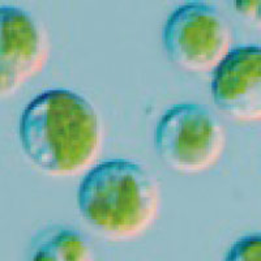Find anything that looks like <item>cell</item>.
<instances>
[{
	"label": "cell",
	"instance_id": "5",
	"mask_svg": "<svg viewBox=\"0 0 261 261\" xmlns=\"http://www.w3.org/2000/svg\"><path fill=\"white\" fill-rule=\"evenodd\" d=\"M48 54L47 34L36 18L18 7H0V97L37 76Z\"/></svg>",
	"mask_w": 261,
	"mask_h": 261
},
{
	"label": "cell",
	"instance_id": "2",
	"mask_svg": "<svg viewBox=\"0 0 261 261\" xmlns=\"http://www.w3.org/2000/svg\"><path fill=\"white\" fill-rule=\"evenodd\" d=\"M157 180L140 163L105 161L86 172L77 190V206L88 225L111 241L145 234L160 211Z\"/></svg>",
	"mask_w": 261,
	"mask_h": 261
},
{
	"label": "cell",
	"instance_id": "7",
	"mask_svg": "<svg viewBox=\"0 0 261 261\" xmlns=\"http://www.w3.org/2000/svg\"><path fill=\"white\" fill-rule=\"evenodd\" d=\"M30 261H95L92 243L81 231L55 226L37 237Z\"/></svg>",
	"mask_w": 261,
	"mask_h": 261
},
{
	"label": "cell",
	"instance_id": "8",
	"mask_svg": "<svg viewBox=\"0 0 261 261\" xmlns=\"http://www.w3.org/2000/svg\"><path fill=\"white\" fill-rule=\"evenodd\" d=\"M223 261H261V238L258 234L239 238L230 248Z\"/></svg>",
	"mask_w": 261,
	"mask_h": 261
},
{
	"label": "cell",
	"instance_id": "6",
	"mask_svg": "<svg viewBox=\"0 0 261 261\" xmlns=\"http://www.w3.org/2000/svg\"><path fill=\"white\" fill-rule=\"evenodd\" d=\"M211 93L218 110L239 122L261 118V50L247 45L231 48L213 72Z\"/></svg>",
	"mask_w": 261,
	"mask_h": 261
},
{
	"label": "cell",
	"instance_id": "1",
	"mask_svg": "<svg viewBox=\"0 0 261 261\" xmlns=\"http://www.w3.org/2000/svg\"><path fill=\"white\" fill-rule=\"evenodd\" d=\"M18 137L37 169L53 176H73L89 169L101 153V119L79 93L48 89L27 105Z\"/></svg>",
	"mask_w": 261,
	"mask_h": 261
},
{
	"label": "cell",
	"instance_id": "4",
	"mask_svg": "<svg viewBox=\"0 0 261 261\" xmlns=\"http://www.w3.org/2000/svg\"><path fill=\"white\" fill-rule=\"evenodd\" d=\"M163 47L172 64L193 73L214 71L231 51V29L222 13L201 2H190L169 16Z\"/></svg>",
	"mask_w": 261,
	"mask_h": 261
},
{
	"label": "cell",
	"instance_id": "3",
	"mask_svg": "<svg viewBox=\"0 0 261 261\" xmlns=\"http://www.w3.org/2000/svg\"><path fill=\"white\" fill-rule=\"evenodd\" d=\"M153 144L160 160L180 174L212 169L226 148V129L208 106L174 105L154 128Z\"/></svg>",
	"mask_w": 261,
	"mask_h": 261
},
{
	"label": "cell",
	"instance_id": "9",
	"mask_svg": "<svg viewBox=\"0 0 261 261\" xmlns=\"http://www.w3.org/2000/svg\"><path fill=\"white\" fill-rule=\"evenodd\" d=\"M235 9L244 17L255 18L256 16H258L260 2H237Z\"/></svg>",
	"mask_w": 261,
	"mask_h": 261
}]
</instances>
